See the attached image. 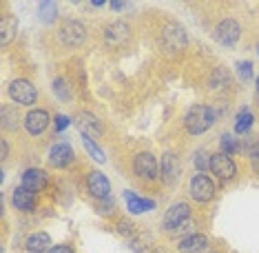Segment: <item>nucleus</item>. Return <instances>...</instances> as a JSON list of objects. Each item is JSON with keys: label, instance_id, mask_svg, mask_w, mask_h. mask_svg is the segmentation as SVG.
Instances as JSON below:
<instances>
[{"label": "nucleus", "instance_id": "nucleus-32", "mask_svg": "<svg viewBox=\"0 0 259 253\" xmlns=\"http://www.w3.org/2000/svg\"><path fill=\"white\" fill-rule=\"evenodd\" d=\"M126 5H128V3H120V0H113V3H111V7L117 9V11H122V9L126 7Z\"/></svg>", "mask_w": 259, "mask_h": 253}, {"label": "nucleus", "instance_id": "nucleus-21", "mask_svg": "<svg viewBox=\"0 0 259 253\" xmlns=\"http://www.w3.org/2000/svg\"><path fill=\"white\" fill-rule=\"evenodd\" d=\"M16 27H18L16 18H11V16H3V20H0V43L9 45L11 38L16 36Z\"/></svg>", "mask_w": 259, "mask_h": 253}, {"label": "nucleus", "instance_id": "nucleus-33", "mask_svg": "<svg viewBox=\"0 0 259 253\" xmlns=\"http://www.w3.org/2000/svg\"><path fill=\"white\" fill-rule=\"evenodd\" d=\"M7 151H9V144H7V142H3V160L7 158Z\"/></svg>", "mask_w": 259, "mask_h": 253}, {"label": "nucleus", "instance_id": "nucleus-19", "mask_svg": "<svg viewBox=\"0 0 259 253\" xmlns=\"http://www.w3.org/2000/svg\"><path fill=\"white\" fill-rule=\"evenodd\" d=\"M27 249L31 253H49L51 251V238L47 233H33L27 238Z\"/></svg>", "mask_w": 259, "mask_h": 253}, {"label": "nucleus", "instance_id": "nucleus-17", "mask_svg": "<svg viewBox=\"0 0 259 253\" xmlns=\"http://www.w3.org/2000/svg\"><path fill=\"white\" fill-rule=\"evenodd\" d=\"M22 187H27L31 191H40L42 187H47V173L42 169H29L22 175Z\"/></svg>", "mask_w": 259, "mask_h": 253}, {"label": "nucleus", "instance_id": "nucleus-22", "mask_svg": "<svg viewBox=\"0 0 259 253\" xmlns=\"http://www.w3.org/2000/svg\"><path fill=\"white\" fill-rule=\"evenodd\" d=\"M252 127V114L248 109H241L237 116V125H235V131L237 133H246Z\"/></svg>", "mask_w": 259, "mask_h": 253}, {"label": "nucleus", "instance_id": "nucleus-24", "mask_svg": "<svg viewBox=\"0 0 259 253\" xmlns=\"http://www.w3.org/2000/svg\"><path fill=\"white\" fill-rule=\"evenodd\" d=\"M82 142H84L87 151H89V154H91L93 160H96V162H104V154H102V151H100V147H98L96 142H93V140H91L89 136H82Z\"/></svg>", "mask_w": 259, "mask_h": 253}, {"label": "nucleus", "instance_id": "nucleus-6", "mask_svg": "<svg viewBox=\"0 0 259 253\" xmlns=\"http://www.w3.org/2000/svg\"><path fill=\"white\" fill-rule=\"evenodd\" d=\"M84 38H87V31H84V27H82V22H78V20L64 22L62 29H60V40L64 45L78 47V45L84 43Z\"/></svg>", "mask_w": 259, "mask_h": 253}, {"label": "nucleus", "instance_id": "nucleus-2", "mask_svg": "<svg viewBox=\"0 0 259 253\" xmlns=\"http://www.w3.org/2000/svg\"><path fill=\"white\" fill-rule=\"evenodd\" d=\"M9 96L18 104H33L38 100V89L25 78H18L9 85Z\"/></svg>", "mask_w": 259, "mask_h": 253}, {"label": "nucleus", "instance_id": "nucleus-29", "mask_svg": "<svg viewBox=\"0 0 259 253\" xmlns=\"http://www.w3.org/2000/svg\"><path fill=\"white\" fill-rule=\"evenodd\" d=\"M3 125H5V129H16L18 127V118H11L14 114H11V109H3Z\"/></svg>", "mask_w": 259, "mask_h": 253}, {"label": "nucleus", "instance_id": "nucleus-10", "mask_svg": "<svg viewBox=\"0 0 259 253\" xmlns=\"http://www.w3.org/2000/svg\"><path fill=\"white\" fill-rule=\"evenodd\" d=\"M162 43L166 49H182L186 45V33L180 25H166L162 31Z\"/></svg>", "mask_w": 259, "mask_h": 253}, {"label": "nucleus", "instance_id": "nucleus-26", "mask_svg": "<svg viewBox=\"0 0 259 253\" xmlns=\"http://www.w3.org/2000/svg\"><path fill=\"white\" fill-rule=\"evenodd\" d=\"M210 160H213V158H210V154L206 149H199L197 151V158H195V164H197V169H210Z\"/></svg>", "mask_w": 259, "mask_h": 253}, {"label": "nucleus", "instance_id": "nucleus-35", "mask_svg": "<svg viewBox=\"0 0 259 253\" xmlns=\"http://www.w3.org/2000/svg\"><path fill=\"white\" fill-rule=\"evenodd\" d=\"M257 89H259V78H257Z\"/></svg>", "mask_w": 259, "mask_h": 253}, {"label": "nucleus", "instance_id": "nucleus-27", "mask_svg": "<svg viewBox=\"0 0 259 253\" xmlns=\"http://www.w3.org/2000/svg\"><path fill=\"white\" fill-rule=\"evenodd\" d=\"M220 142H222V149H224V151H228V154H233V151H237V149H239L237 140H235V138L231 136V133H226V136H222Z\"/></svg>", "mask_w": 259, "mask_h": 253}, {"label": "nucleus", "instance_id": "nucleus-3", "mask_svg": "<svg viewBox=\"0 0 259 253\" xmlns=\"http://www.w3.org/2000/svg\"><path fill=\"white\" fill-rule=\"evenodd\" d=\"M188 218H191V207H188V204H184V202L173 204V207L164 213V229L178 231V229L188 225Z\"/></svg>", "mask_w": 259, "mask_h": 253}, {"label": "nucleus", "instance_id": "nucleus-7", "mask_svg": "<svg viewBox=\"0 0 259 253\" xmlns=\"http://www.w3.org/2000/svg\"><path fill=\"white\" fill-rule=\"evenodd\" d=\"M210 171H213L220 180H231L235 173H237V167H235L233 158L228 154H217L210 160Z\"/></svg>", "mask_w": 259, "mask_h": 253}, {"label": "nucleus", "instance_id": "nucleus-4", "mask_svg": "<svg viewBox=\"0 0 259 253\" xmlns=\"http://www.w3.org/2000/svg\"><path fill=\"white\" fill-rule=\"evenodd\" d=\"M188 191H191L193 200H197V202H208V200L215 196V182L210 180L208 175L199 173L191 180V189Z\"/></svg>", "mask_w": 259, "mask_h": 253}, {"label": "nucleus", "instance_id": "nucleus-9", "mask_svg": "<svg viewBox=\"0 0 259 253\" xmlns=\"http://www.w3.org/2000/svg\"><path fill=\"white\" fill-rule=\"evenodd\" d=\"M73 149H71V144H54L49 149V162H51V167H56V169H64V167H69V162H73Z\"/></svg>", "mask_w": 259, "mask_h": 253}, {"label": "nucleus", "instance_id": "nucleus-1", "mask_svg": "<svg viewBox=\"0 0 259 253\" xmlns=\"http://www.w3.org/2000/svg\"><path fill=\"white\" fill-rule=\"evenodd\" d=\"M213 122H215V111L208 107H202V104L188 109L184 116V125L188 129V133H193V136H199V133L208 131V129L213 127Z\"/></svg>", "mask_w": 259, "mask_h": 253}, {"label": "nucleus", "instance_id": "nucleus-16", "mask_svg": "<svg viewBox=\"0 0 259 253\" xmlns=\"http://www.w3.org/2000/svg\"><path fill=\"white\" fill-rule=\"evenodd\" d=\"M124 198H126V202H128V211L131 213H146V211H153L155 209V202L149 198H140V196H133L131 191H124Z\"/></svg>", "mask_w": 259, "mask_h": 253}, {"label": "nucleus", "instance_id": "nucleus-20", "mask_svg": "<svg viewBox=\"0 0 259 253\" xmlns=\"http://www.w3.org/2000/svg\"><path fill=\"white\" fill-rule=\"evenodd\" d=\"M206 238L202 233H193V235H186L184 240L180 242V251L182 253H199L206 249Z\"/></svg>", "mask_w": 259, "mask_h": 253}, {"label": "nucleus", "instance_id": "nucleus-25", "mask_svg": "<svg viewBox=\"0 0 259 253\" xmlns=\"http://www.w3.org/2000/svg\"><path fill=\"white\" fill-rule=\"evenodd\" d=\"M56 9H58L56 3H42L40 5V18H42L45 22H51L56 18V14H58Z\"/></svg>", "mask_w": 259, "mask_h": 253}, {"label": "nucleus", "instance_id": "nucleus-23", "mask_svg": "<svg viewBox=\"0 0 259 253\" xmlns=\"http://www.w3.org/2000/svg\"><path fill=\"white\" fill-rule=\"evenodd\" d=\"M54 91H56V96L62 100V102H69L71 100V89H69V85H67V80L64 78H56L54 80Z\"/></svg>", "mask_w": 259, "mask_h": 253}, {"label": "nucleus", "instance_id": "nucleus-28", "mask_svg": "<svg viewBox=\"0 0 259 253\" xmlns=\"http://www.w3.org/2000/svg\"><path fill=\"white\" fill-rule=\"evenodd\" d=\"M237 71H239V76L244 80H250L252 78V62H248V60L237 62Z\"/></svg>", "mask_w": 259, "mask_h": 253}, {"label": "nucleus", "instance_id": "nucleus-31", "mask_svg": "<svg viewBox=\"0 0 259 253\" xmlns=\"http://www.w3.org/2000/svg\"><path fill=\"white\" fill-rule=\"evenodd\" d=\"M49 253H73L71 246H64V244H58V246H51Z\"/></svg>", "mask_w": 259, "mask_h": 253}, {"label": "nucleus", "instance_id": "nucleus-13", "mask_svg": "<svg viewBox=\"0 0 259 253\" xmlns=\"http://www.w3.org/2000/svg\"><path fill=\"white\" fill-rule=\"evenodd\" d=\"M180 175V160L178 156L173 154V151H166V154L162 156V178L166 185H173L175 180H178Z\"/></svg>", "mask_w": 259, "mask_h": 253}, {"label": "nucleus", "instance_id": "nucleus-30", "mask_svg": "<svg viewBox=\"0 0 259 253\" xmlns=\"http://www.w3.org/2000/svg\"><path fill=\"white\" fill-rule=\"evenodd\" d=\"M69 127V116H58L56 118V131H64V129Z\"/></svg>", "mask_w": 259, "mask_h": 253}, {"label": "nucleus", "instance_id": "nucleus-34", "mask_svg": "<svg viewBox=\"0 0 259 253\" xmlns=\"http://www.w3.org/2000/svg\"><path fill=\"white\" fill-rule=\"evenodd\" d=\"M91 5H93V7H102V5H104V0H93Z\"/></svg>", "mask_w": 259, "mask_h": 253}, {"label": "nucleus", "instance_id": "nucleus-5", "mask_svg": "<svg viewBox=\"0 0 259 253\" xmlns=\"http://www.w3.org/2000/svg\"><path fill=\"white\" fill-rule=\"evenodd\" d=\"M133 169L140 178L144 180H155L157 173H162V167H157V160L153 158V154H140L133 160Z\"/></svg>", "mask_w": 259, "mask_h": 253}, {"label": "nucleus", "instance_id": "nucleus-12", "mask_svg": "<svg viewBox=\"0 0 259 253\" xmlns=\"http://www.w3.org/2000/svg\"><path fill=\"white\" fill-rule=\"evenodd\" d=\"M87 187H89V193L93 198H107L109 191H111V182L104 173L100 171H93L89 175V180H87Z\"/></svg>", "mask_w": 259, "mask_h": 253}, {"label": "nucleus", "instance_id": "nucleus-18", "mask_svg": "<svg viewBox=\"0 0 259 253\" xmlns=\"http://www.w3.org/2000/svg\"><path fill=\"white\" fill-rule=\"evenodd\" d=\"M14 207L20 211L33 209L36 207V196H33V191L27 189V187H18V189L14 191Z\"/></svg>", "mask_w": 259, "mask_h": 253}, {"label": "nucleus", "instance_id": "nucleus-8", "mask_svg": "<svg viewBox=\"0 0 259 253\" xmlns=\"http://www.w3.org/2000/svg\"><path fill=\"white\" fill-rule=\"evenodd\" d=\"M239 33H241V27H239V22L233 18H226L217 25V40H220L224 47H233L239 40Z\"/></svg>", "mask_w": 259, "mask_h": 253}, {"label": "nucleus", "instance_id": "nucleus-14", "mask_svg": "<svg viewBox=\"0 0 259 253\" xmlns=\"http://www.w3.org/2000/svg\"><path fill=\"white\" fill-rule=\"evenodd\" d=\"M78 127H80V131H82V136H102V122L98 120V116H93V114H80L78 116Z\"/></svg>", "mask_w": 259, "mask_h": 253}, {"label": "nucleus", "instance_id": "nucleus-11", "mask_svg": "<svg viewBox=\"0 0 259 253\" xmlns=\"http://www.w3.org/2000/svg\"><path fill=\"white\" fill-rule=\"evenodd\" d=\"M47 125H49V116H47V111H42V109H33L25 116V127H27L29 133H33V136L42 133L47 129Z\"/></svg>", "mask_w": 259, "mask_h": 253}, {"label": "nucleus", "instance_id": "nucleus-15", "mask_svg": "<svg viewBox=\"0 0 259 253\" xmlns=\"http://www.w3.org/2000/svg\"><path fill=\"white\" fill-rule=\"evenodd\" d=\"M128 36H131V31H128V25L126 22H113V25H109L107 33H104V38L109 40V45H124Z\"/></svg>", "mask_w": 259, "mask_h": 253}]
</instances>
